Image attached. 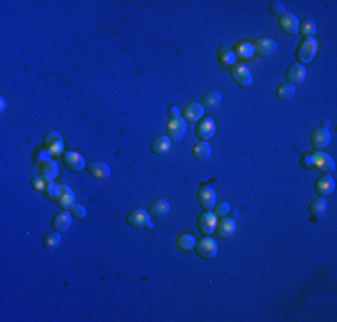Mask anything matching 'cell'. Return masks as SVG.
Returning <instances> with one entry per match:
<instances>
[{"label":"cell","instance_id":"6da1fadb","mask_svg":"<svg viewBox=\"0 0 337 322\" xmlns=\"http://www.w3.org/2000/svg\"><path fill=\"white\" fill-rule=\"evenodd\" d=\"M317 50H319V43L316 41V38H305L300 43V47H298L296 56L301 61V64L312 63L314 57L317 56Z\"/></svg>","mask_w":337,"mask_h":322},{"label":"cell","instance_id":"7a4b0ae2","mask_svg":"<svg viewBox=\"0 0 337 322\" xmlns=\"http://www.w3.org/2000/svg\"><path fill=\"white\" fill-rule=\"evenodd\" d=\"M43 147L52 154V156H60V154H65V143H63V136H61L58 131H48L43 138Z\"/></svg>","mask_w":337,"mask_h":322},{"label":"cell","instance_id":"3957f363","mask_svg":"<svg viewBox=\"0 0 337 322\" xmlns=\"http://www.w3.org/2000/svg\"><path fill=\"white\" fill-rule=\"evenodd\" d=\"M128 224L135 229H151V215L145 209H135L128 215Z\"/></svg>","mask_w":337,"mask_h":322},{"label":"cell","instance_id":"277c9868","mask_svg":"<svg viewBox=\"0 0 337 322\" xmlns=\"http://www.w3.org/2000/svg\"><path fill=\"white\" fill-rule=\"evenodd\" d=\"M196 251L201 258H205V260H212V258L217 256L219 253V246H217V242L210 236L201 238L199 242H196Z\"/></svg>","mask_w":337,"mask_h":322},{"label":"cell","instance_id":"5b68a950","mask_svg":"<svg viewBox=\"0 0 337 322\" xmlns=\"http://www.w3.org/2000/svg\"><path fill=\"white\" fill-rule=\"evenodd\" d=\"M232 77L242 88H249L253 85V75L246 64H235V66H232Z\"/></svg>","mask_w":337,"mask_h":322},{"label":"cell","instance_id":"8992f818","mask_svg":"<svg viewBox=\"0 0 337 322\" xmlns=\"http://www.w3.org/2000/svg\"><path fill=\"white\" fill-rule=\"evenodd\" d=\"M167 133H168V138L174 141H180L183 140L185 133H187V122H185V118H171V120L167 122Z\"/></svg>","mask_w":337,"mask_h":322},{"label":"cell","instance_id":"52a82bcc","mask_svg":"<svg viewBox=\"0 0 337 322\" xmlns=\"http://www.w3.org/2000/svg\"><path fill=\"white\" fill-rule=\"evenodd\" d=\"M63 165L70 170V172H83V169H86V161L81 154L74 152V150H69V152L63 154Z\"/></svg>","mask_w":337,"mask_h":322},{"label":"cell","instance_id":"ba28073f","mask_svg":"<svg viewBox=\"0 0 337 322\" xmlns=\"http://www.w3.org/2000/svg\"><path fill=\"white\" fill-rule=\"evenodd\" d=\"M197 201H199L201 208L205 209V211H212L217 204V195H215V190L212 186H203L197 193Z\"/></svg>","mask_w":337,"mask_h":322},{"label":"cell","instance_id":"9c48e42d","mask_svg":"<svg viewBox=\"0 0 337 322\" xmlns=\"http://www.w3.org/2000/svg\"><path fill=\"white\" fill-rule=\"evenodd\" d=\"M330 141H332V133H330L326 127L316 129V131L312 133V136H310V143H312V147L316 150L326 149V147L330 145Z\"/></svg>","mask_w":337,"mask_h":322},{"label":"cell","instance_id":"30bf717a","mask_svg":"<svg viewBox=\"0 0 337 322\" xmlns=\"http://www.w3.org/2000/svg\"><path fill=\"white\" fill-rule=\"evenodd\" d=\"M278 24H280L282 31L287 32L289 36H296V34H300V20H298V16L293 15V13H285Z\"/></svg>","mask_w":337,"mask_h":322},{"label":"cell","instance_id":"8fae6325","mask_svg":"<svg viewBox=\"0 0 337 322\" xmlns=\"http://www.w3.org/2000/svg\"><path fill=\"white\" fill-rule=\"evenodd\" d=\"M217 222L219 220H217V217L213 215V211H205V213L197 218V229L208 236V234H212L213 231H215Z\"/></svg>","mask_w":337,"mask_h":322},{"label":"cell","instance_id":"7c38bea8","mask_svg":"<svg viewBox=\"0 0 337 322\" xmlns=\"http://www.w3.org/2000/svg\"><path fill=\"white\" fill-rule=\"evenodd\" d=\"M217 234H219V238H232L233 234H235V231H237V220L232 217H222L221 220L217 222V227H215Z\"/></svg>","mask_w":337,"mask_h":322},{"label":"cell","instance_id":"4fadbf2b","mask_svg":"<svg viewBox=\"0 0 337 322\" xmlns=\"http://www.w3.org/2000/svg\"><path fill=\"white\" fill-rule=\"evenodd\" d=\"M312 154H314V159H316V169H319L323 174H328V176H332V174L335 172V163H333L332 156L321 152V150H316V152Z\"/></svg>","mask_w":337,"mask_h":322},{"label":"cell","instance_id":"5bb4252c","mask_svg":"<svg viewBox=\"0 0 337 322\" xmlns=\"http://www.w3.org/2000/svg\"><path fill=\"white\" fill-rule=\"evenodd\" d=\"M72 213H69V209H63L56 217L52 218V229L58 231V233H65V231L70 229V225H72Z\"/></svg>","mask_w":337,"mask_h":322},{"label":"cell","instance_id":"9a60e30c","mask_svg":"<svg viewBox=\"0 0 337 322\" xmlns=\"http://www.w3.org/2000/svg\"><path fill=\"white\" fill-rule=\"evenodd\" d=\"M335 190V179L328 174H323L316 183V192L319 193V197H328Z\"/></svg>","mask_w":337,"mask_h":322},{"label":"cell","instance_id":"2e32d148","mask_svg":"<svg viewBox=\"0 0 337 322\" xmlns=\"http://www.w3.org/2000/svg\"><path fill=\"white\" fill-rule=\"evenodd\" d=\"M206 109L203 108L201 102H190L187 108L183 109V118L185 122H201V118L205 117Z\"/></svg>","mask_w":337,"mask_h":322},{"label":"cell","instance_id":"e0dca14e","mask_svg":"<svg viewBox=\"0 0 337 322\" xmlns=\"http://www.w3.org/2000/svg\"><path fill=\"white\" fill-rule=\"evenodd\" d=\"M278 50V43L274 40H271V38H260V40L255 43V52L258 54V56H273V54H276Z\"/></svg>","mask_w":337,"mask_h":322},{"label":"cell","instance_id":"ac0fdd59","mask_svg":"<svg viewBox=\"0 0 337 322\" xmlns=\"http://www.w3.org/2000/svg\"><path fill=\"white\" fill-rule=\"evenodd\" d=\"M86 170H88L90 176L95 177V179H108V177L111 176L109 167L106 165V163H102V161H90L88 165H86Z\"/></svg>","mask_w":337,"mask_h":322},{"label":"cell","instance_id":"d6986e66","mask_svg":"<svg viewBox=\"0 0 337 322\" xmlns=\"http://www.w3.org/2000/svg\"><path fill=\"white\" fill-rule=\"evenodd\" d=\"M305 77H307L305 64L296 63V64H293L289 70H287V80H289V85H293V86L301 85V83L305 80Z\"/></svg>","mask_w":337,"mask_h":322},{"label":"cell","instance_id":"ffe728a7","mask_svg":"<svg viewBox=\"0 0 337 322\" xmlns=\"http://www.w3.org/2000/svg\"><path fill=\"white\" fill-rule=\"evenodd\" d=\"M171 213V204L165 199H158V201H153L151 206H149V215L154 218H163Z\"/></svg>","mask_w":337,"mask_h":322},{"label":"cell","instance_id":"44dd1931","mask_svg":"<svg viewBox=\"0 0 337 322\" xmlns=\"http://www.w3.org/2000/svg\"><path fill=\"white\" fill-rule=\"evenodd\" d=\"M196 133L203 141L212 140L213 134H215V122H213L212 118H205V120H201L199 125H197Z\"/></svg>","mask_w":337,"mask_h":322},{"label":"cell","instance_id":"7402d4cb","mask_svg":"<svg viewBox=\"0 0 337 322\" xmlns=\"http://www.w3.org/2000/svg\"><path fill=\"white\" fill-rule=\"evenodd\" d=\"M217 56H219V61H221L222 64H226V66H235V64H237L235 50H233L232 47H228V45H221Z\"/></svg>","mask_w":337,"mask_h":322},{"label":"cell","instance_id":"603a6c76","mask_svg":"<svg viewBox=\"0 0 337 322\" xmlns=\"http://www.w3.org/2000/svg\"><path fill=\"white\" fill-rule=\"evenodd\" d=\"M58 204H60L63 209H70L74 204H76V195H74L70 186L61 185V195H60V199H58Z\"/></svg>","mask_w":337,"mask_h":322},{"label":"cell","instance_id":"cb8c5ba5","mask_svg":"<svg viewBox=\"0 0 337 322\" xmlns=\"http://www.w3.org/2000/svg\"><path fill=\"white\" fill-rule=\"evenodd\" d=\"M192 156L196 157L197 161H206L210 156H212V147L208 145V141H197L196 145H194L192 149Z\"/></svg>","mask_w":337,"mask_h":322},{"label":"cell","instance_id":"d4e9b609","mask_svg":"<svg viewBox=\"0 0 337 322\" xmlns=\"http://www.w3.org/2000/svg\"><path fill=\"white\" fill-rule=\"evenodd\" d=\"M309 211H310V215L316 218V220H319V218H321L323 215L326 213V199L325 197L314 199V201L310 202V206H309Z\"/></svg>","mask_w":337,"mask_h":322},{"label":"cell","instance_id":"484cf974","mask_svg":"<svg viewBox=\"0 0 337 322\" xmlns=\"http://www.w3.org/2000/svg\"><path fill=\"white\" fill-rule=\"evenodd\" d=\"M151 149H153V152L158 154V156L168 154V150H171V138L168 136H158L156 140L151 143Z\"/></svg>","mask_w":337,"mask_h":322},{"label":"cell","instance_id":"4316f807","mask_svg":"<svg viewBox=\"0 0 337 322\" xmlns=\"http://www.w3.org/2000/svg\"><path fill=\"white\" fill-rule=\"evenodd\" d=\"M176 244H178V249L180 251H183V253H190V251L196 249V236H194V234L183 233L178 236Z\"/></svg>","mask_w":337,"mask_h":322},{"label":"cell","instance_id":"83f0119b","mask_svg":"<svg viewBox=\"0 0 337 322\" xmlns=\"http://www.w3.org/2000/svg\"><path fill=\"white\" fill-rule=\"evenodd\" d=\"M221 102H222V97H221V93L219 92H210V93H206L205 95V99H203V108L205 109H217L219 106H221Z\"/></svg>","mask_w":337,"mask_h":322},{"label":"cell","instance_id":"f1b7e54d","mask_svg":"<svg viewBox=\"0 0 337 322\" xmlns=\"http://www.w3.org/2000/svg\"><path fill=\"white\" fill-rule=\"evenodd\" d=\"M235 56L241 57V59H251L255 56V43H249V41L239 43L237 50H235Z\"/></svg>","mask_w":337,"mask_h":322},{"label":"cell","instance_id":"f546056e","mask_svg":"<svg viewBox=\"0 0 337 322\" xmlns=\"http://www.w3.org/2000/svg\"><path fill=\"white\" fill-rule=\"evenodd\" d=\"M40 172H41V176H43L45 179H48V181H54V179L58 177V163L54 159L47 161V163L40 165Z\"/></svg>","mask_w":337,"mask_h":322},{"label":"cell","instance_id":"4dcf8cb0","mask_svg":"<svg viewBox=\"0 0 337 322\" xmlns=\"http://www.w3.org/2000/svg\"><path fill=\"white\" fill-rule=\"evenodd\" d=\"M43 246L47 247V249H58V247L61 246V234L58 233V231H52V233H47L43 236Z\"/></svg>","mask_w":337,"mask_h":322},{"label":"cell","instance_id":"1f68e13d","mask_svg":"<svg viewBox=\"0 0 337 322\" xmlns=\"http://www.w3.org/2000/svg\"><path fill=\"white\" fill-rule=\"evenodd\" d=\"M294 93H296V86L289 85V83H285V85H282L280 88L276 90V97L280 101H291L294 97Z\"/></svg>","mask_w":337,"mask_h":322},{"label":"cell","instance_id":"d6a6232c","mask_svg":"<svg viewBox=\"0 0 337 322\" xmlns=\"http://www.w3.org/2000/svg\"><path fill=\"white\" fill-rule=\"evenodd\" d=\"M45 195H47L50 201L58 202V199H60V195H61V185H56L54 181H50L47 186V190H45Z\"/></svg>","mask_w":337,"mask_h":322},{"label":"cell","instance_id":"836d02e7","mask_svg":"<svg viewBox=\"0 0 337 322\" xmlns=\"http://www.w3.org/2000/svg\"><path fill=\"white\" fill-rule=\"evenodd\" d=\"M300 34H303L305 38H314V34H316V24L312 20H305L303 24H300Z\"/></svg>","mask_w":337,"mask_h":322},{"label":"cell","instance_id":"e575fe53","mask_svg":"<svg viewBox=\"0 0 337 322\" xmlns=\"http://www.w3.org/2000/svg\"><path fill=\"white\" fill-rule=\"evenodd\" d=\"M212 211L217 218L228 217V213L232 211V206H230V202H219V204H215V208H213Z\"/></svg>","mask_w":337,"mask_h":322},{"label":"cell","instance_id":"d590c367","mask_svg":"<svg viewBox=\"0 0 337 322\" xmlns=\"http://www.w3.org/2000/svg\"><path fill=\"white\" fill-rule=\"evenodd\" d=\"M48 183H50V181H48V179H45L43 176H38V177H34V179H32V186H34V190H36V192H43L45 193Z\"/></svg>","mask_w":337,"mask_h":322},{"label":"cell","instance_id":"8d00e7d4","mask_svg":"<svg viewBox=\"0 0 337 322\" xmlns=\"http://www.w3.org/2000/svg\"><path fill=\"white\" fill-rule=\"evenodd\" d=\"M50 156H52V154L48 152L47 149H40V150H36V154H34V159H36L38 165H43V163H47V161L52 159Z\"/></svg>","mask_w":337,"mask_h":322},{"label":"cell","instance_id":"74e56055","mask_svg":"<svg viewBox=\"0 0 337 322\" xmlns=\"http://www.w3.org/2000/svg\"><path fill=\"white\" fill-rule=\"evenodd\" d=\"M70 213H72V217L77 218V220H83V218H86V208H84L83 204H74L72 208H70Z\"/></svg>","mask_w":337,"mask_h":322},{"label":"cell","instance_id":"f35d334b","mask_svg":"<svg viewBox=\"0 0 337 322\" xmlns=\"http://www.w3.org/2000/svg\"><path fill=\"white\" fill-rule=\"evenodd\" d=\"M301 165L305 167V169H316V159H314V154H305V156L301 157Z\"/></svg>","mask_w":337,"mask_h":322},{"label":"cell","instance_id":"ab89813d","mask_svg":"<svg viewBox=\"0 0 337 322\" xmlns=\"http://www.w3.org/2000/svg\"><path fill=\"white\" fill-rule=\"evenodd\" d=\"M271 13H273L274 16H284L285 15V6L282 4V2H273V4H271Z\"/></svg>","mask_w":337,"mask_h":322},{"label":"cell","instance_id":"60d3db41","mask_svg":"<svg viewBox=\"0 0 337 322\" xmlns=\"http://www.w3.org/2000/svg\"><path fill=\"white\" fill-rule=\"evenodd\" d=\"M168 117L171 118H180L181 117V109L178 106H171L168 108Z\"/></svg>","mask_w":337,"mask_h":322},{"label":"cell","instance_id":"b9f144b4","mask_svg":"<svg viewBox=\"0 0 337 322\" xmlns=\"http://www.w3.org/2000/svg\"><path fill=\"white\" fill-rule=\"evenodd\" d=\"M230 213H232V218H235V220H237V218H239V211H237V209H232Z\"/></svg>","mask_w":337,"mask_h":322},{"label":"cell","instance_id":"7bdbcfd3","mask_svg":"<svg viewBox=\"0 0 337 322\" xmlns=\"http://www.w3.org/2000/svg\"><path fill=\"white\" fill-rule=\"evenodd\" d=\"M0 109H2V111L6 109V99H0Z\"/></svg>","mask_w":337,"mask_h":322},{"label":"cell","instance_id":"ee69618b","mask_svg":"<svg viewBox=\"0 0 337 322\" xmlns=\"http://www.w3.org/2000/svg\"><path fill=\"white\" fill-rule=\"evenodd\" d=\"M328 125H330V122H328V120H325V122H323L321 127H326V129H328Z\"/></svg>","mask_w":337,"mask_h":322}]
</instances>
